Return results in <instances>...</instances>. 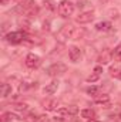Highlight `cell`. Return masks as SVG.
<instances>
[{"mask_svg":"<svg viewBox=\"0 0 121 122\" xmlns=\"http://www.w3.org/2000/svg\"><path fill=\"white\" fill-rule=\"evenodd\" d=\"M11 107H13L14 109H17V111H27V109H29V105H27V104H20V102L13 104Z\"/></svg>","mask_w":121,"mask_h":122,"instance_id":"d6986e66","label":"cell"},{"mask_svg":"<svg viewBox=\"0 0 121 122\" xmlns=\"http://www.w3.org/2000/svg\"><path fill=\"white\" fill-rule=\"evenodd\" d=\"M67 71V65L63 62H54L47 68V74L50 77H57V75H63Z\"/></svg>","mask_w":121,"mask_h":122,"instance_id":"277c9868","label":"cell"},{"mask_svg":"<svg viewBox=\"0 0 121 122\" xmlns=\"http://www.w3.org/2000/svg\"><path fill=\"white\" fill-rule=\"evenodd\" d=\"M10 92H11V87H10L9 84H1V97H3V98L9 97Z\"/></svg>","mask_w":121,"mask_h":122,"instance_id":"2e32d148","label":"cell"},{"mask_svg":"<svg viewBox=\"0 0 121 122\" xmlns=\"http://www.w3.org/2000/svg\"><path fill=\"white\" fill-rule=\"evenodd\" d=\"M59 107V101L57 99H46L43 102V108L46 111H56Z\"/></svg>","mask_w":121,"mask_h":122,"instance_id":"30bf717a","label":"cell"},{"mask_svg":"<svg viewBox=\"0 0 121 122\" xmlns=\"http://www.w3.org/2000/svg\"><path fill=\"white\" fill-rule=\"evenodd\" d=\"M36 122H49V119H47V117L41 115V117H37V121Z\"/></svg>","mask_w":121,"mask_h":122,"instance_id":"603a6c76","label":"cell"},{"mask_svg":"<svg viewBox=\"0 0 121 122\" xmlns=\"http://www.w3.org/2000/svg\"><path fill=\"white\" fill-rule=\"evenodd\" d=\"M110 75H111V77H116V78H120L121 77V67L118 64L110 67Z\"/></svg>","mask_w":121,"mask_h":122,"instance_id":"5bb4252c","label":"cell"},{"mask_svg":"<svg viewBox=\"0 0 121 122\" xmlns=\"http://www.w3.org/2000/svg\"><path fill=\"white\" fill-rule=\"evenodd\" d=\"M80 114H81V117L86 118V119H94V118H95V111L91 109V108H86V109H83Z\"/></svg>","mask_w":121,"mask_h":122,"instance_id":"4fadbf2b","label":"cell"},{"mask_svg":"<svg viewBox=\"0 0 121 122\" xmlns=\"http://www.w3.org/2000/svg\"><path fill=\"white\" fill-rule=\"evenodd\" d=\"M120 78H121V77H120Z\"/></svg>","mask_w":121,"mask_h":122,"instance_id":"f1b7e54d","label":"cell"},{"mask_svg":"<svg viewBox=\"0 0 121 122\" xmlns=\"http://www.w3.org/2000/svg\"><path fill=\"white\" fill-rule=\"evenodd\" d=\"M57 88H59V81H51L50 84H47L46 87H44V95H53L54 92L57 91Z\"/></svg>","mask_w":121,"mask_h":122,"instance_id":"9c48e42d","label":"cell"},{"mask_svg":"<svg viewBox=\"0 0 121 122\" xmlns=\"http://www.w3.org/2000/svg\"><path fill=\"white\" fill-rule=\"evenodd\" d=\"M98 77H100V75L94 72L93 75H90V77H87V81H88V82H94V81H97V80H98Z\"/></svg>","mask_w":121,"mask_h":122,"instance_id":"7402d4cb","label":"cell"},{"mask_svg":"<svg viewBox=\"0 0 121 122\" xmlns=\"http://www.w3.org/2000/svg\"><path fill=\"white\" fill-rule=\"evenodd\" d=\"M113 57H114L117 61H121V43L114 48V51H113Z\"/></svg>","mask_w":121,"mask_h":122,"instance_id":"ac0fdd59","label":"cell"},{"mask_svg":"<svg viewBox=\"0 0 121 122\" xmlns=\"http://www.w3.org/2000/svg\"><path fill=\"white\" fill-rule=\"evenodd\" d=\"M68 58L71 62H78L80 58H81V50L76 46H71L68 48Z\"/></svg>","mask_w":121,"mask_h":122,"instance_id":"52a82bcc","label":"cell"},{"mask_svg":"<svg viewBox=\"0 0 121 122\" xmlns=\"http://www.w3.org/2000/svg\"><path fill=\"white\" fill-rule=\"evenodd\" d=\"M24 121H26V122H36V121H37V117H36L34 114H29V115L24 118Z\"/></svg>","mask_w":121,"mask_h":122,"instance_id":"44dd1931","label":"cell"},{"mask_svg":"<svg viewBox=\"0 0 121 122\" xmlns=\"http://www.w3.org/2000/svg\"><path fill=\"white\" fill-rule=\"evenodd\" d=\"M113 58V51H110V50H103L101 53H100V56L97 57V62H100V64H108L110 61Z\"/></svg>","mask_w":121,"mask_h":122,"instance_id":"ba28073f","label":"cell"},{"mask_svg":"<svg viewBox=\"0 0 121 122\" xmlns=\"http://www.w3.org/2000/svg\"><path fill=\"white\" fill-rule=\"evenodd\" d=\"M43 6H44V9H47L49 11H54V10L57 9L56 3H54L53 0H44V1H43Z\"/></svg>","mask_w":121,"mask_h":122,"instance_id":"9a60e30c","label":"cell"},{"mask_svg":"<svg viewBox=\"0 0 121 122\" xmlns=\"http://www.w3.org/2000/svg\"><path fill=\"white\" fill-rule=\"evenodd\" d=\"M14 1H17V3H22V1H23V0H14Z\"/></svg>","mask_w":121,"mask_h":122,"instance_id":"4316f807","label":"cell"},{"mask_svg":"<svg viewBox=\"0 0 121 122\" xmlns=\"http://www.w3.org/2000/svg\"><path fill=\"white\" fill-rule=\"evenodd\" d=\"M88 122H100V121H95V119H90Z\"/></svg>","mask_w":121,"mask_h":122,"instance_id":"484cf974","label":"cell"},{"mask_svg":"<svg viewBox=\"0 0 121 122\" xmlns=\"http://www.w3.org/2000/svg\"><path fill=\"white\" fill-rule=\"evenodd\" d=\"M95 29L98 31H110L113 29V26H111V23H108V21H101V23H97V24H95Z\"/></svg>","mask_w":121,"mask_h":122,"instance_id":"7c38bea8","label":"cell"},{"mask_svg":"<svg viewBox=\"0 0 121 122\" xmlns=\"http://www.w3.org/2000/svg\"><path fill=\"white\" fill-rule=\"evenodd\" d=\"M120 118H121V114H120Z\"/></svg>","mask_w":121,"mask_h":122,"instance_id":"83f0119b","label":"cell"},{"mask_svg":"<svg viewBox=\"0 0 121 122\" xmlns=\"http://www.w3.org/2000/svg\"><path fill=\"white\" fill-rule=\"evenodd\" d=\"M87 94L93 95V97H97L98 95V87H88L87 88Z\"/></svg>","mask_w":121,"mask_h":122,"instance_id":"ffe728a7","label":"cell"},{"mask_svg":"<svg viewBox=\"0 0 121 122\" xmlns=\"http://www.w3.org/2000/svg\"><path fill=\"white\" fill-rule=\"evenodd\" d=\"M17 117L14 115V114H11V112H6V114H3V117H1V122H9V121H13V119H16Z\"/></svg>","mask_w":121,"mask_h":122,"instance_id":"e0dca14e","label":"cell"},{"mask_svg":"<svg viewBox=\"0 0 121 122\" xmlns=\"http://www.w3.org/2000/svg\"><path fill=\"white\" fill-rule=\"evenodd\" d=\"M94 20V13L88 10V11H83L80 13L77 17H76V21L80 23V24H87V23H91Z\"/></svg>","mask_w":121,"mask_h":122,"instance_id":"8992f818","label":"cell"},{"mask_svg":"<svg viewBox=\"0 0 121 122\" xmlns=\"http://www.w3.org/2000/svg\"><path fill=\"white\" fill-rule=\"evenodd\" d=\"M24 62H26V65H27L29 68L36 70V68H38V67H40V64H41V58H40L38 56H36V54L30 53V54H27V57H26Z\"/></svg>","mask_w":121,"mask_h":122,"instance_id":"5b68a950","label":"cell"},{"mask_svg":"<svg viewBox=\"0 0 121 122\" xmlns=\"http://www.w3.org/2000/svg\"><path fill=\"white\" fill-rule=\"evenodd\" d=\"M7 3H9V0H0V4H1V6H6Z\"/></svg>","mask_w":121,"mask_h":122,"instance_id":"d4e9b609","label":"cell"},{"mask_svg":"<svg viewBox=\"0 0 121 122\" xmlns=\"http://www.w3.org/2000/svg\"><path fill=\"white\" fill-rule=\"evenodd\" d=\"M94 72H95V74H98V75H100V74H101V72H103V68H101V67H95V68H94Z\"/></svg>","mask_w":121,"mask_h":122,"instance_id":"cb8c5ba5","label":"cell"},{"mask_svg":"<svg viewBox=\"0 0 121 122\" xmlns=\"http://www.w3.org/2000/svg\"><path fill=\"white\" fill-rule=\"evenodd\" d=\"M27 38V34L24 31H11L9 34H6V40L10 43V44H20L22 41H24Z\"/></svg>","mask_w":121,"mask_h":122,"instance_id":"3957f363","label":"cell"},{"mask_svg":"<svg viewBox=\"0 0 121 122\" xmlns=\"http://www.w3.org/2000/svg\"><path fill=\"white\" fill-rule=\"evenodd\" d=\"M59 36H60V38H64V40H67V38L68 40H77L81 36V30H78L73 24H67L60 30Z\"/></svg>","mask_w":121,"mask_h":122,"instance_id":"6da1fadb","label":"cell"},{"mask_svg":"<svg viewBox=\"0 0 121 122\" xmlns=\"http://www.w3.org/2000/svg\"><path fill=\"white\" fill-rule=\"evenodd\" d=\"M57 10H59V14H60L61 17H64V19L70 17L74 13V4L71 1H68V0H61L60 3H59Z\"/></svg>","mask_w":121,"mask_h":122,"instance_id":"7a4b0ae2","label":"cell"},{"mask_svg":"<svg viewBox=\"0 0 121 122\" xmlns=\"http://www.w3.org/2000/svg\"><path fill=\"white\" fill-rule=\"evenodd\" d=\"M94 102L95 104H101V105L108 104L110 102V97L107 94H98L97 97H94Z\"/></svg>","mask_w":121,"mask_h":122,"instance_id":"8fae6325","label":"cell"}]
</instances>
